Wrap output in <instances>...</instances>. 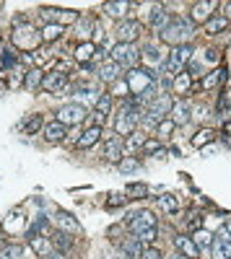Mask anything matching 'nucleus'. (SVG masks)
Masks as SVG:
<instances>
[{"label": "nucleus", "instance_id": "5701e85b", "mask_svg": "<svg viewBox=\"0 0 231 259\" xmlns=\"http://www.w3.org/2000/svg\"><path fill=\"white\" fill-rule=\"evenodd\" d=\"M174 246H177V251L184 254L187 259H198V256H200V249L195 246L192 236H177V239H174Z\"/></svg>", "mask_w": 231, "mask_h": 259}, {"label": "nucleus", "instance_id": "9b49d317", "mask_svg": "<svg viewBox=\"0 0 231 259\" xmlns=\"http://www.w3.org/2000/svg\"><path fill=\"white\" fill-rule=\"evenodd\" d=\"M128 228L138 236V233H143V231H148V228H156V215L151 212V210H135V212H130L128 215Z\"/></svg>", "mask_w": 231, "mask_h": 259}, {"label": "nucleus", "instance_id": "aec40b11", "mask_svg": "<svg viewBox=\"0 0 231 259\" xmlns=\"http://www.w3.org/2000/svg\"><path fill=\"white\" fill-rule=\"evenodd\" d=\"M101 135H104V130L101 127H86V130H83V133H81V138H78V143H75V148L78 150H86V148H91V145H96L99 140H101Z\"/></svg>", "mask_w": 231, "mask_h": 259}, {"label": "nucleus", "instance_id": "0eeeda50", "mask_svg": "<svg viewBox=\"0 0 231 259\" xmlns=\"http://www.w3.org/2000/svg\"><path fill=\"white\" fill-rule=\"evenodd\" d=\"M39 16L45 18V24H52V26H70L81 21L78 11H70V8H42Z\"/></svg>", "mask_w": 231, "mask_h": 259}, {"label": "nucleus", "instance_id": "79ce46f5", "mask_svg": "<svg viewBox=\"0 0 231 259\" xmlns=\"http://www.w3.org/2000/svg\"><path fill=\"white\" fill-rule=\"evenodd\" d=\"M21 254H24V249L18 244H8V246L0 249V259H21Z\"/></svg>", "mask_w": 231, "mask_h": 259}, {"label": "nucleus", "instance_id": "4468645a", "mask_svg": "<svg viewBox=\"0 0 231 259\" xmlns=\"http://www.w3.org/2000/svg\"><path fill=\"white\" fill-rule=\"evenodd\" d=\"M42 89H45L47 94H60V91H65V89H68V73H60V70L45 73Z\"/></svg>", "mask_w": 231, "mask_h": 259}, {"label": "nucleus", "instance_id": "f03ea898", "mask_svg": "<svg viewBox=\"0 0 231 259\" xmlns=\"http://www.w3.org/2000/svg\"><path fill=\"white\" fill-rule=\"evenodd\" d=\"M192 34H195V24H192V21H187V18H177V21H172V24L166 26L159 36H161V41H166V45H172V47H182V45H187V41L192 39Z\"/></svg>", "mask_w": 231, "mask_h": 259}, {"label": "nucleus", "instance_id": "a878e982", "mask_svg": "<svg viewBox=\"0 0 231 259\" xmlns=\"http://www.w3.org/2000/svg\"><path fill=\"white\" fill-rule=\"evenodd\" d=\"M94 55H96V45H94V41H81V45L75 47V60L83 62V65H91Z\"/></svg>", "mask_w": 231, "mask_h": 259}, {"label": "nucleus", "instance_id": "ddd939ff", "mask_svg": "<svg viewBox=\"0 0 231 259\" xmlns=\"http://www.w3.org/2000/svg\"><path fill=\"white\" fill-rule=\"evenodd\" d=\"M112 94H101L99 96V101H96V106H94V112H91V127L96 124V127H101L104 122H107V117H109V109H112Z\"/></svg>", "mask_w": 231, "mask_h": 259}, {"label": "nucleus", "instance_id": "8fccbe9b", "mask_svg": "<svg viewBox=\"0 0 231 259\" xmlns=\"http://www.w3.org/2000/svg\"><path fill=\"white\" fill-rule=\"evenodd\" d=\"M122 202H125L122 194H117V197H112V200H109V205H122Z\"/></svg>", "mask_w": 231, "mask_h": 259}, {"label": "nucleus", "instance_id": "7c9ffc66", "mask_svg": "<svg viewBox=\"0 0 231 259\" xmlns=\"http://www.w3.org/2000/svg\"><path fill=\"white\" fill-rule=\"evenodd\" d=\"M228 26V18L226 16H213L208 24H203V29H205V34H211V36H216V34H221L223 29Z\"/></svg>", "mask_w": 231, "mask_h": 259}, {"label": "nucleus", "instance_id": "c03bdc74", "mask_svg": "<svg viewBox=\"0 0 231 259\" xmlns=\"http://www.w3.org/2000/svg\"><path fill=\"white\" fill-rule=\"evenodd\" d=\"M138 239H140L143 244H153V241H156V228H148V231L138 233Z\"/></svg>", "mask_w": 231, "mask_h": 259}, {"label": "nucleus", "instance_id": "58836bf2", "mask_svg": "<svg viewBox=\"0 0 231 259\" xmlns=\"http://www.w3.org/2000/svg\"><path fill=\"white\" fill-rule=\"evenodd\" d=\"M143 145H145V135H143V133H133V135L128 138V143H125V148H128V150H133V153L143 150Z\"/></svg>", "mask_w": 231, "mask_h": 259}, {"label": "nucleus", "instance_id": "1a4fd4ad", "mask_svg": "<svg viewBox=\"0 0 231 259\" xmlns=\"http://www.w3.org/2000/svg\"><path fill=\"white\" fill-rule=\"evenodd\" d=\"M140 31H143V26H140V21H135V18L117 21V26H114V41H117V45H135Z\"/></svg>", "mask_w": 231, "mask_h": 259}, {"label": "nucleus", "instance_id": "412c9836", "mask_svg": "<svg viewBox=\"0 0 231 259\" xmlns=\"http://www.w3.org/2000/svg\"><path fill=\"white\" fill-rule=\"evenodd\" d=\"M192 109H190V104L187 101H174V106H172V112H169V119L177 124V127H184L187 122H190V114Z\"/></svg>", "mask_w": 231, "mask_h": 259}, {"label": "nucleus", "instance_id": "9d476101", "mask_svg": "<svg viewBox=\"0 0 231 259\" xmlns=\"http://www.w3.org/2000/svg\"><path fill=\"white\" fill-rule=\"evenodd\" d=\"M86 106H83L81 101H70V104H65V106H60L57 109V122H62L65 127H75V124H81L83 119H86Z\"/></svg>", "mask_w": 231, "mask_h": 259}, {"label": "nucleus", "instance_id": "4c0bfd02", "mask_svg": "<svg viewBox=\"0 0 231 259\" xmlns=\"http://www.w3.org/2000/svg\"><path fill=\"white\" fill-rule=\"evenodd\" d=\"M117 168L122 171V174H130V171H138V168H140V161H138L135 156H125V158L117 163Z\"/></svg>", "mask_w": 231, "mask_h": 259}, {"label": "nucleus", "instance_id": "393cba45", "mask_svg": "<svg viewBox=\"0 0 231 259\" xmlns=\"http://www.w3.org/2000/svg\"><path fill=\"white\" fill-rule=\"evenodd\" d=\"M29 246L34 249V254L36 256H42V259H47L50 254H52V241L47 239V236H29Z\"/></svg>", "mask_w": 231, "mask_h": 259}, {"label": "nucleus", "instance_id": "dca6fc26", "mask_svg": "<svg viewBox=\"0 0 231 259\" xmlns=\"http://www.w3.org/2000/svg\"><path fill=\"white\" fill-rule=\"evenodd\" d=\"M148 24H151V29H153V31H159V34H161L166 26L172 24V18H169V8L161 6V3H159V6H153V8L148 11Z\"/></svg>", "mask_w": 231, "mask_h": 259}, {"label": "nucleus", "instance_id": "de8ad7c7", "mask_svg": "<svg viewBox=\"0 0 231 259\" xmlns=\"http://www.w3.org/2000/svg\"><path fill=\"white\" fill-rule=\"evenodd\" d=\"M221 233H223V236H226V239L231 241V218H228V221H226V223L221 226Z\"/></svg>", "mask_w": 231, "mask_h": 259}, {"label": "nucleus", "instance_id": "3c124183", "mask_svg": "<svg viewBox=\"0 0 231 259\" xmlns=\"http://www.w3.org/2000/svg\"><path fill=\"white\" fill-rule=\"evenodd\" d=\"M107 259H128V256H125V254H122V251H117V254H109V256H107Z\"/></svg>", "mask_w": 231, "mask_h": 259}, {"label": "nucleus", "instance_id": "7ed1b4c3", "mask_svg": "<svg viewBox=\"0 0 231 259\" xmlns=\"http://www.w3.org/2000/svg\"><path fill=\"white\" fill-rule=\"evenodd\" d=\"M159 75L153 73V70H148V68H133V70H128L125 73V83H128V89H130V94L138 99L145 89H151L153 83H159L156 80Z\"/></svg>", "mask_w": 231, "mask_h": 259}, {"label": "nucleus", "instance_id": "09e8293b", "mask_svg": "<svg viewBox=\"0 0 231 259\" xmlns=\"http://www.w3.org/2000/svg\"><path fill=\"white\" fill-rule=\"evenodd\" d=\"M47 259H65V254H62V251H57V249H52V254H50Z\"/></svg>", "mask_w": 231, "mask_h": 259}, {"label": "nucleus", "instance_id": "a19ab883", "mask_svg": "<svg viewBox=\"0 0 231 259\" xmlns=\"http://www.w3.org/2000/svg\"><path fill=\"white\" fill-rule=\"evenodd\" d=\"M62 36V26H52V24H45L42 29V41H55Z\"/></svg>", "mask_w": 231, "mask_h": 259}, {"label": "nucleus", "instance_id": "37998d69", "mask_svg": "<svg viewBox=\"0 0 231 259\" xmlns=\"http://www.w3.org/2000/svg\"><path fill=\"white\" fill-rule=\"evenodd\" d=\"M140 259H164V254H161V249H156V246H145L143 254H140Z\"/></svg>", "mask_w": 231, "mask_h": 259}, {"label": "nucleus", "instance_id": "b1692460", "mask_svg": "<svg viewBox=\"0 0 231 259\" xmlns=\"http://www.w3.org/2000/svg\"><path fill=\"white\" fill-rule=\"evenodd\" d=\"M211 251H213V259H231V241L226 239L221 231L213 236V246H211Z\"/></svg>", "mask_w": 231, "mask_h": 259}, {"label": "nucleus", "instance_id": "473e14b6", "mask_svg": "<svg viewBox=\"0 0 231 259\" xmlns=\"http://www.w3.org/2000/svg\"><path fill=\"white\" fill-rule=\"evenodd\" d=\"M223 78H226V70H221V68L211 70V73H208V75L203 78V83H200V85H203V91H213V89H216V85H218Z\"/></svg>", "mask_w": 231, "mask_h": 259}, {"label": "nucleus", "instance_id": "39448f33", "mask_svg": "<svg viewBox=\"0 0 231 259\" xmlns=\"http://www.w3.org/2000/svg\"><path fill=\"white\" fill-rule=\"evenodd\" d=\"M109 60H114L122 70H133V68H140V52L135 45H117L109 52Z\"/></svg>", "mask_w": 231, "mask_h": 259}, {"label": "nucleus", "instance_id": "a18cd8bd", "mask_svg": "<svg viewBox=\"0 0 231 259\" xmlns=\"http://www.w3.org/2000/svg\"><path fill=\"white\" fill-rule=\"evenodd\" d=\"M112 94H114V96H125V94H130V89H128V83H125V78L114 83V89H112Z\"/></svg>", "mask_w": 231, "mask_h": 259}, {"label": "nucleus", "instance_id": "423d86ee", "mask_svg": "<svg viewBox=\"0 0 231 259\" xmlns=\"http://www.w3.org/2000/svg\"><path fill=\"white\" fill-rule=\"evenodd\" d=\"M192 47L190 45H182V47H174L172 52H169V57H166V62H164V70L169 73V75H179L182 70H184V65L192 60Z\"/></svg>", "mask_w": 231, "mask_h": 259}, {"label": "nucleus", "instance_id": "6e6d98bb", "mask_svg": "<svg viewBox=\"0 0 231 259\" xmlns=\"http://www.w3.org/2000/svg\"><path fill=\"white\" fill-rule=\"evenodd\" d=\"M3 52H6V50H3V39H0V57H3Z\"/></svg>", "mask_w": 231, "mask_h": 259}, {"label": "nucleus", "instance_id": "ea45409f", "mask_svg": "<svg viewBox=\"0 0 231 259\" xmlns=\"http://www.w3.org/2000/svg\"><path fill=\"white\" fill-rule=\"evenodd\" d=\"M174 127H177V124H174L169 117H166V119H161V122L156 124V130H153V133H156L159 138H169V135L174 133Z\"/></svg>", "mask_w": 231, "mask_h": 259}, {"label": "nucleus", "instance_id": "6ab92c4d", "mask_svg": "<svg viewBox=\"0 0 231 259\" xmlns=\"http://www.w3.org/2000/svg\"><path fill=\"white\" fill-rule=\"evenodd\" d=\"M42 135H45L47 143H62V140H65V135H68V127L55 119V122H47V124H45Z\"/></svg>", "mask_w": 231, "mask_h": 259}, {"label": "nucleus", "instance_id": "f704fd0d", "mask_svg": "<svg viewBox=\"0 0 231 259\" xmlns=\"http://www.w3.org/2000/svg\"><path fill=\"white\" fill-rule=\"evenodd\" d=\"M55 221L60 223V228L65 231V233H78V221L73 218V215H68V212H60Z\"/></svg>", "mask_w": 231, "mask_h": 259}, {"label": "nucleus", "instance_id": "4d7b16f0", "mask_svg": "<svg viewBox=\"0 0 231 259\" xmlns=\"http://www.w3.org/2000/svg\"><path fill=\"white\" fill-rule=\"evenodd\" d=\"M0 70H3V62H0Z\"/></svg>", "mask_w": 231, "mask_h": 259}, {"label": "nucleus", "instance_id": "2eb2a0df", "mask_svg": "<svg viewBox=\"0 0 231 259\" xmlns=\"http://www.w3.org/2000/svg\"><path fill=\"white\" fill-rule=\"evenodd\" d=\"M218 8L216 0H205V3H195L192 11H190V21L192 24H208L213 18V11Z\"/></svg>", "mask_w": 231, "mask_h": 259}, {"label": "nucleus", "instance_id": "f8f14e48", "mask_svg": "<svg viewBox=\"0 0 231 259\" xmlns=\"http://www.w3.org/2000/svg\"><path fill=\"white\" fill-rule=\"evenodd\" d=\"M125 143L120 140V135L114 133H107V143H104V161H109V163H120L125 156Z\"/></svg>", "mask_w": 231, "mask_h": 259}, {"label": "nucleus", "instance_id": "f3484780", "mask_svg": "<svg viewBox=\"0 0 231 259\" xmlns=\"http://www.w3.org/2000/svg\"><path fill=\"white\" fill-rule=\"evenodd\" d=\"M122 75H125V70L120 68L114 60H107V62L99 65V80L101 83H112L114 85L117 80H122Z\"/></svg>", "mask_w": 231, "mask_h": 259}, {"label": "nucleus", "instance_id": "6e6552de", "mask_svg": "<svg viewBox=\"0 0 231 259\" xmlns=\"http://www.w3.org/2000/svg\"><path fill=\"white\" fill-rule=\"evenodd\" d=\"M172 106H174V99L169 96V94H159L148 106L143 109V117H148L151 122H161V119H166L169 117V112H172Z\"/></svg>", "mask_w": 231, "mask_h": 259}, {"label": "nucleus", "instance_id": "c85d7f7f", "mask_svg": "<svg viewBox=\"0 0 231 259\" xmlns=\"http://www.w3.org/2000/svg\"><path fill=\"white\" fill-rule=\"evenodd\" d=\"M190 89H192V75H190V73L182 70L179 75L172 78V91H174V94H187Z\"/></svg>", "mask_w": 231, "mask_h": 259}, {"label": "nucleus", "instance_id": "bb28decb", "mask_svg": "<svg viewBox=\"0 0 231 259\" xmlns=\"http://www.w3.org/2000/svg\"><path fill=\"white\" fill-rule=\"evenodd\" d=\"M52 246H57V251H62V254H68L73 246H75V241L70 239V233H65V231H55V236H52Z\"/></svg>", "mask_w": 231, "mask_h": 259}, {"label": "nucleus", "instance_id": "c9c22d12", "mask_svg": "<svg viewBox=\"0 0 231 259\" xmlns=\"http://www.w3.org/2000/svg\"><path fill=\"white\" fill-rule=\"evenodd\" d=\"M159 207L164 212H177L179 210V197H174V194H161V197H159Z\"/></svg>", "mask_w": 231, "mask_h": 259}, {"label": "nucleus", "instance_id": "4be33fe9", "mask_svg": "<svg viewBox=\"0 0 231 259\" xmlns=\"http://www.w3.org/2000/svg\"><path fill=\"white\" fill-rule=\"evenodd\" d=\"M135 3H125V0H109V3H104V13L109 18H117V21H125V13H128Z\"/></svg>", "mask_w": 231, "mask_h": 259}, {"label": "nucleus", "instance_id": "f257e3e1", "mask_svg": "<svg viewBox=\"0 0 231 259\" xmlns=\"http://www.w3.org/2000/svg\"><path fill=\"white\" fill-rule=\"evenodd\" d=\"M143 122V106L133 101H122L120 112L114 117V135H133L135 127Z\"/></svg>", "mask_w": 231, "mask_h": 259}, {"label": "nucleus", "instance_id": "2f4dec72", "mask_svg": "<svg viewBox=\"0 0 231 259\" xmlns=\"http://www.w3.org/2000/svg\"><path fill=\"white\" fill-rule=\"evenodd\" d=\"M213 140H216V130H211V127H200L198 133L192 135V145L195 148H203V145L213 143Z\"/></svg>", "mask_w": 231, "mask_h": 259}, {"label": "nucleus", "instance_id": "cd10ccee", "mask_svg": "<svg viewBox=\"0 0 231 259\" xmlns=\"http://www.w3.org/2000/svg\"><path fill=\"white\" fill-rule=\"evenodd\" d=\"M42 80H45V73L39 68H29L24 73V89L26 91H34V89H42Z\"/></svg>", "mask_w": 231, "mask_h": 259}, {"label": "nucleus", "instance_id": "72a5a7b5", "mask_svg": "<svg viewBox=\"0 0 231 259\" xmlns=\"http://www.w3.org/2000/svg\"><path fill=\"white\" fill-rule=\"evenodd\" d=\"M192 241H195L198 249H211V246H213V233L205 231V228H198V231L192 233Z\"/></svg>", "mask_w": 231, "mask_h": 259}, {"label": "nucleus", "instance_id": "20e7f679", "mask_svg": "<svg viewBox=\"0 0 231 259\" xmlns=\"http://www.w3.org/2000/svg\"><path fill=\"white\" fill-rule=\"evenodd\" d=\"M11 41H13V47H18V50H34L42 41V31H36L34 26L24 24V21H18V24L13 26Z\"/></svg>", "mask_w": 231, "mask_h": 259}, {"label": "nucleus", "instance_id": "5fc2aeb1", "mask_svg": "<svg viewBox=\"0 0 231 259\" xmlns=\"http://www.w3.org/2000/svg\"><path fill=\"white\" fill-rule=\"evenodd\" d=\"M172 259H187V256H184V254H179V251H177V254H174V256H172Z\"/></svg>", "mask_w": 231, "mask_h": 259}, {"label": "nucleus", "instance_id": "603ef678", "mask_svg": "<svg viewBox=\"0 0 231 259\" xmlns=\"http://www.w3.org/2000/svg\"><path fill=\"white\" fill-rule=\"evenodd\" d=\"M223 130H226V135H228V138H231V119H228V122H226V127H223Z\"/></svg>", "mask_w": 231, "mask_h": 259}, {"label": "nucleus", "instance_id": "e433bc0d", "mask_svg": "<svg viewBox=\"0 0 231 259\" xmlns=\"http://www.w3.org/2000/svg\"><path fill=\"white\" fill-rule=\"evenodd\" d=\"M94 24H96V21H78L75 34H78V39H81V41H91L89 36H91V31H94Z\"/></svg>", "mask_w": 231, "mask_h": 259}, {"label": "nucleus", "instance_id": "864d4df0", "mask_svg": "<svg viewBox=\"0 0 231 259\" xmlns=\"http://www.w3.org/2000/svg\"><path fill=\"white\" fill-rule=\"evenodd\" d=\"M226 18H231V3L226 6Z\"/></svg>", "mask_w": 231, "mask_h": 259}, {"label": "nucleus", "instance_id": "49530a36", "mask_svg": "<svg viewBox=\"0 0 231 259\" xmlns=\"http://www.w3.org/2000/svg\"><path fill=\"white\" fill-rule=\"evenodd\" d=\"M156 150H159V143H156V140H145L143 153H156Z\"/></svg>", "mask_w": 231, "mask_h": 259}, {"label": "nucleus", "instance_id": "a211bd4d", "mask_svg": "<svg viewBox=\"0 0 231 259\" xmlns=\"http://www.w3.org/2000/svg\"><path fill=\"white\" fill-rule=\"evenodd\" d=\"M143 249H145V244L138 239L135 233H133V236H128V239H122V244H120V251H122L125 256H128V259H140Z\"/></svg>", "mask_w": 231, "mask_h": 259}, {"label": "nucleus", "instance_id": "c756f323", "mask_svg": "<svg viewBox=\"0 0 231 259\" xmlns=\"http://www.w3.org/2000/svg\"><path fill=\"white\" fill-rule=\"evenodd\" d=\"M39 130H45V119H42V114H31L29 119L21 122V133L24 135H36Z\"/></svg>", "mask_w": 231, "mask_h": 259}]
</instances>
